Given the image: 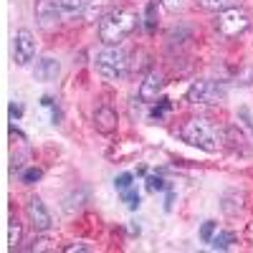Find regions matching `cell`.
<instances>
[{
	"mask_svg": "<svg viewBox=\"0 0 253 253\" xmlns=\"http://www.w3.org/2000/svg\"><path fill=\"white\" fill-rule=\"evenodd\" d=\"M26 210H28V218H31V223H33V228L38 230V233H46V230H51V225H53V220H51V213L46 210L43 200H41L38 195L28 198V203H26Z\"/></svg>",
	"mask_w": 253,
	"mask_h": 253,
	"instance_id": "7",
	"label": "cell"
},
{
	"mask_svg": "<svg viewBox=\"0 0 253 253\" xmlns=\"http://www.w3.org/2000/svg\"><path fill=\"white\" fill-rule=\"evenodd\" d=\"M84 8H86V0H58V10H61V20H76L79 15H84Z\"/></svg>",
	"mask_w": 253,
	"mask_h": 253,
	"instance_id": "12",
	"label": "cell"
},
{
	"mask_svg": "<svg viewBox=\"0 0 253 253\" xmlns=\"http://www.w3.org/2000/svg\"><path fill=\"white\" fill-rule=\"evenodd\" d=\"M10 114H13L15 119H20V114H23V107H20V104H13V107H10Z\"/></svg>",
	"mask_w": 253,
	"mask_h": 253,
	"instance_id": "26",
	"label": "cell"
},
{
	"mask_svg": "<svg viewBox=\"0 0 253 253\" xmlns=\"http://www.w3.org/2000/svg\"><path fill=\"white\" fill-rule=\"evenodd\" d=\"M165 86V79L157 69H152L150 74L144 76V81L139 84V99L142 101H157V94L162 91Z\"/></svg>",
	"mask_w": 253,
	"mask_h": 253,
	"instance_id": "9",
	"label": "cell"
},
{
	"mask_svg": "<svg viewBox=\"0 0 253 253\" xmlns=\"http://www.w3.org/2000/svg\"><path fill=\"white\" fill-rule=\"evenodd\" d=\"M230 243H233V233H218V236H213V241H210V248H215V251H228Z\"/></svg>",
	"mask_w": 253,
	"mask_h": 253,
	"instance_id": "14",
	"label": "cell"
},
{
	"mask_svg": "<svg viewBox=\"0 0 253 253\" xmlns=\"http://www.w3.org/2000/svg\"><path fill=\"white\" fill-rule=\"evenodd\" d=\"M94 66L104 79L119 81V79L126 76V71H129V61H126V53L119 46H104L94 56Z\"/></svg>",
	"mask_w": 253,
	"mask_h": 253,
	"instance_id": "3",
	"label": "cell"
},
{
	"mask_svg": "<svg viewBox=\"0 0 253 253\" xmlns=\"http://www.w3.org/2000/svg\"><path fill=\"white\" fill-rule=\"evenodd\" d=\"M33 56H36V41H33L31 31L20 28L15 33V41H13V61L18 66H28L33 61Z\"/></svg>",
	"mask_w": 253,
	"mask_h": 253,
	"instance_id": "6",
	"label": "cell"
},
{
	"mask_svg": "<svg viewBox=\"0 0 253 253\" xmlns=\"http://www.w3.org/2000/svg\"><path fill=\"white\" fill-rule=\"evenodd\" d=\"M238 117H241L243 126H246V129H251V134H253V122H251V114H248V109H238Z\"/></svg>",
	"mask_w": 253,
	"mask_h": 253,
	"instance_id": "22",
	"label": "cell"
},
{
	"mask_svg": "<svg viewBox=\"0 0 253 253\" xmlns=\"http://www.w3.org/2000/svg\"><path fill=\"white\" fill-rule=\"evenodd\" d=\"M172 203H175V190H170V193H167V200H165V210H167V213L172 210Z\"/></svg>",
	"mask_w": 253,
	"mask_h": 253,
	"instance_id": "25",
	"label": "cell"
},
{
	"mask_svg": "<svg viewBox=\"0 0 253 253\" xmlns=\"http://www.w3.org/2000/svg\"><path fill=\"white\" fill-rule=\"evenodd\" d=\"M134 175H129V172H124V175H119L117 180H114V185H117V190H119V193H122V190H126V187H132L134 182Z\"/></svg>",
	"mask_w": 253,
	"mask_h": 253,
	"instance_id": "19",
	"label": "cell"
},
{
	"mask_svg": "<svg viewBox=\"0 0 253 253\" xmlns=\"http://www.w3.org/2000/svg\"><path fill=\"white\" fill-rule=\"evenodd\" d=\"M117 112L114 109H109V107H101V109H96V114H94V124H96V132H101V134H112L114 129H117Z\"/></svg>",
	"mask_w": 253,
	"mask_h": 253,
	"instance_id": "11",
	"label": "cell"
},
{
	"mask_svg": "<svg viewBox=\"0 0 253 253\" xmlns=\"http://www.w3.org/2000/svg\"><path fill=\"white\" fill-rule=\"evenodd\" d=\"M139 26V15L126 8H114L99 18V38L104 46H119L124 38H129Z\"/></svg>",
	"mask_w": 253,
	"mask_h": 253,
	"instance_id": "2",
	"label": "cell"
},
{
	"mask_svg": "<svg viewBox=\"0 0 253 253\" xmlns=\"http://www.w3.org/2000/svg\"><path fill=\"white\" fill-rule=\"evenodd\" d=\"M162 5H165L167 10H172V13H175V10L182 8V0H162Z\"/></svg>",
	"mask_w": 253,
	"mask_h": 253,
	"instance_id": "24",
	"label": "cell"
},
{
	"mask_svg": "<svg viewBox=\"0 0 253 253\" xmlns=\"http://www.w3.org/2000/svg\"><path fill=\"white\" fill-rule=\"evenodd\" d=\"M162 187H165V180L162 177H157V175L147 177V190H150V193H157V190H162Z\"/></svg>",
	"mask_w": 253,
	"mask_h": 253,
	"instance_id": "21",
	"label": "cell"
},
{
	"mask_svg": "<svg viewBox=\"0 0 253 253\" xmlns=\"http://www.w3.org/2000/svg\"><path fill=\"white\" fill-rule=\"evenodd\" d=\"M248 26H251V15H248L243 8L220 10L218 18H215V31H218L223 38H236V36L246 33Z\"/></svg>",
	"mask_w": 253,
	"mask_h": 253,
	"instance_id": "4",
	"label": "cell"
},
{
	"mask_svg": "<svg viewBox=\"0 0 253 253\" xmlns=\"http://www.w3.org/2000/svg\"><path fill=\"white\" fill-rule=\"evenodd\" d=\"M180 137H182V142L198 147V150H203V152H218L223 147V139H225L220 124L208 119V117L187 119L182 124V129H180Z\"/></svg>",
	"mask_w": 253,
	"mask_h": 253,
	"instance_id": "1",
	"label": "cell"
},
{
	"mask_svg": "<svg viewBox=\"0 0 253 253\" xmlns=\"http://www.w3.org/2000/svg\"><path fill=\"white\" fill-rule=\"evenodd\" d=\"M20 238H23V230H20V223L13 218L10 225H8V243H10V248H15L20 243Z\"/></svg>",
	"mask_w": 253,
	"mask_h": 253,
	"instance_id": "15",
	"label": "cell"
},
{
	"mask_svg": "<svg viewBox=\"0 0 253 253\" xmlns=\"http://www.w3.org/2000/svg\"><path fill=\"white\" fill-rule=\"evenodd\" d=\"M63 251H66V253H76V251H79V253H81V251L86 253V251H91V246H86V243H71V246H66Z\"/></svg>",
	"mask_w": 253,
	"mask_h": 253,
	"instance_id": "23",
	"label": "cell"
},
{
	"mask_svg": "<svg viewBox=\"0 0 253 253\" xmlns=\"http://www.w3.org/2000/svg\"><path fill=\"white\" fill-rule=\"evenodd\" d=\"M241 0H198V5L203 10H210V13H220V10H228V8H238Z\"/></svg>",
	"mask_w": 253,
	"mask_h": 253,
	"instance_id": "13",
	"label": "cell"
},
{
	"mask_svg": "<svg viewBox=\"0 0 253 253\" xmlns=\"http://www.w3.org/2000/svg\"><path fill=\"white\" fill-rule=\"evenodd\" d=\"M58 74H61V66H58V61L51 58V56H43L36 63V69H33V76L38 81H56Z\"/></svg>",
	"mask_w": 253,
	"mask_h": 253,
	"instance_id": "10",
	"label": "cell"
},
{
	"mask_svg": "<svg viewBox=\"0 0 253 253\" xmlns=\"http://www.w3.org/2000/svg\"><path fill=\"white\" fill-rule=\"evenodd\" d=\"M36 20L43 31H51L61 20L58 0H36Z\"/></svg>",
	"mask_w": 253,
	"mask_h": 253,
	"instance_id": "8",
	"label": "cell"
},
{
	"mask_svg": "<svg viewBox=\"0 0 253 253\" xmlns=\"http://www.w3.org/2000/svg\"><path fill=\"white\" fill-rule=\"evenodd\" d=\"M225 99V84L213 79H198L193 86L187 89L190 104H220Z\"/></svg>",
	"mask_w": 253,
	"mask_h": 253,
	"instance_id": "5",
	"label": "cell"
},
{
	"mask_svg": "<svg viewBox=\"0 0 253 253\" xmlns=\"http://www.w3.org/2000/svg\"><path fill=\"white\" fill-rule=\"evenodd\" d=\"M144 26H147V31H155V28H157V0H152V3L147 5Z\"/></svg>",
	"mask_w": 253,
	"mask_h": 253,
	"instance_id": "17",
	"label": "cell"
},
{
	"mask_svg": "<svg viewBox=\"0 0 253 253\" xmlns=\"http://www.w3.org/2000/svg\"><path fill=\"white\" fill-rule=\"evenodd\" d=\"M122 200L129 205V210H137V208H139V193L134 190V185L126 187V190H122Z\"/></svg>",
	"mask_w": 253,
	"mask_h": 253,
	"instance_id": "16",
	"label": "cell"
},
{
	"mask_svg": "<svg viewBox=\"0 0 253 253\" xmlns=\"http://www.w3.org/2000/svg\"><path fill=\"white\" fill-rule=\"evenodd\" d=\"M215 230H218V223H215V220H205L203 228H200V238H203V243H210V241H213Z\"/></svg>",
	"mask_w": 253,
	"mask_h": 253,
	"instance_id": "18",
	"label": "cell"
},
{
	"mask_svg": "<svg viewBox=\"0 0 253 253\" xmlns=\"http://www.w3.org/2000/svg\"><path fill=\"white\" fill-rule=\"evenodd\" d=\"M41 177H43V172H41L38 167H31V170L23 172V182H26V185H33V182H38Z\"/></svg>",
	"mask_w": 253,
	"mask_h": 253,
	"instance_id": "20",
	"label": "cell"
}]
</instances>
